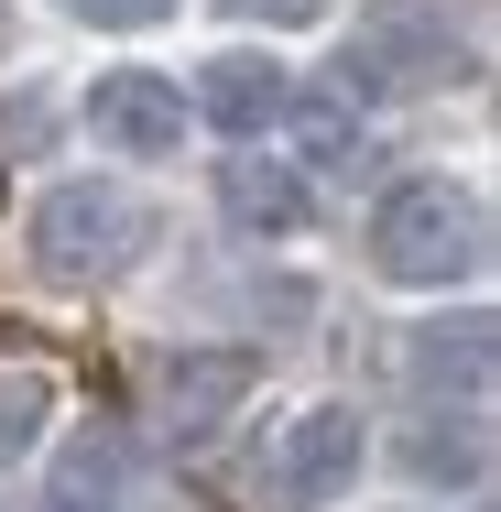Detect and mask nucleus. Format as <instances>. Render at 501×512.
Here are the masks:
<instances>
[{"label":"nucleus","instance_id":"1","mask_svg":"<svg viewBox=\"0 0 501 512\" xmlns=\"http://www.w3.org/2000/svg\"><path fill=\"white\" fill-rule=\"evenodd\" d=\"M371 262L393 284H469L491 262V207H480V186H447V175L393 186L382 218H371Z\"/></svg>","mask_w":501,"mask_h":512},{"label":"nucleus","instance_id":"2","mask_svg":"<svg viewBox=\"0 0 501 512\" xmlns=\"http://www.w3.org/2000/svg\"><path fill=\"white\" fill-rule=\"evenodd\" d=\"M142 240H153L142 197H120L99 175H77V186H55V197L33 207V262H44L55 284H99V273H120Z\"/></svg>","mask_w":501,"mask_h":512},{"label":"nucleus","instance_id":"3","mask_svg":"<svg viewBox=\"0 0 501 512\" xmlns=\"http://www.w3.org/2000/svg\"><path fill=\"white\" fill-rule=\"evenodd\" d=\"M349 480H360V414L349 404H305L295 425H273V469H262L273 512H327Z\"/></svg>","mask_w":501,"mask_h":512},{"label":"nucleus","instance_id":"4","mask_svg":"<svg viewBox=\"0 0 501 512\" xmlns=\"http://www.w3.org/2000/svg\"><path fill=\"white\" fill-rule=\"evenodd\" d=\"M88 131H99L120 164H164L186 142V88L153 77V66H109L99 88H88Z\"/></svg>","mask_w":501,"mask_h":512},{"label":"nucleus","instance_id":"5","mask_svg":"<svg viewBox=\"0 0 501 512\" xmlns=\"http://www.w3.org/2000/svg\"><path fill=\"white\" fill-rule=\"evenodd\" d=\"M251 382H262V360H251V349H186V360L164 371V436H175V447L218 436L229 414L251 404Z\"/></svg>","mask_w":501,"mask_h":512},{"label":"nucleus","instance_id":"6","mask_svg":"<svg viewBox=\"0 0 501 512\" xmlns=\"http://www.w3.org/2000/svg\"><path fill=\"white\" fill-rule=\"evenodd\" d=\"M284 99H295V88H284L273 55H207V66H197V120L240 131V142H251L262 120H284Z\"/></svg>","mask_w":501,"mask_h":512},{"label":"nucleus","instance_id":"7","mask_svg":"<svg viewBox=\"0 0 501 512\" xmlns=\"http://www.w3.org/2000/svg\"><path fill=\"white\" fill-rule=\"evenodd\" d=\"M403 371L436 393V382H458V393H480L491 382V316H447V327H414V349H403Z\"/></svg>","mask_w":501,"mask_h":512},{"label":"nucleus","instance_id":"8","mask_svg":"<svg viewBox=\"0 0 501 512\" xmlns=\"http://www.w3.org/2000/svg\"><path fill=\"white\" fill-rule=\"evenodd\" d=\"M218 197L240 229H305V186L295 164H218Z\"/></svg>","mask_w":501,"mask_h":512},{"label":"nucleus","instance_id":"9","mask_svg":"<svg viewBox=\"0 0 501 512\" xmlns=\"http://www.w3.org/2000/svg\"><path fill=\"white\" fill-rule=\"evenodd\" d=\"M109 502H120V447H109V436H77V447L55 458L44 512H109Z\"/></svg>","mask_w":501,"mask_h":512},{"label":"nucleus","instance_id":"10","mask_svg":"<svg viewBox=\"0 0 501 512\" xmlns=\"http://www.w3.org/2000/svg\"><path fill=\"white\" fill-rule=\"evenodd\" d=\"M403 458H414V480H480V458H491V447H480V425H469V414H436Z\"/></svg>","mask_w":501,"mask_h":512},{"label":"nucleus","instance_id":"11","mask_svg":"<svg viewBox=\"0 0 501 512\" xmlns=\"http://www.w3.org/2000/svg\"><path fill=\"white\" fill-rule=\"evenodd\" d=\"M44 414H55V382L44 371H0V458H22L44 436Z\"/></svg>","mask_w":501,"mask_h":512},{"label":"nucleus","instance_id":"12","mask_svg":"<svg viewBox=\"0 0 501 512\" xmlns=\"http://www.w3.org/2000/svg\"><path fill=\"white\" fill-rule=\"evenodd\" d=\"M77 22H109V33H142V22H164L175 0H66Z\"/></svg>","mask_w":501,"mask_h":512},{"label":"nucleus","instance_id":"13","mask_svg":"<svg viewBox=\"0 0 501 512\" xmlns=\"http://www.w3.org/2000/svg\"><path fill=\"white\" fill-rule=\"evenodd\" d=\"M305 142H316V153H338V142H349V109L316 99V109H305Z\"/></svg>","mask_w":501,"mask_h":512},{"label":"nucleus","instance_id":"14","mask_svg":"<svg viewBox=\"0 0 501 512\" xmlns=\"http://www.w3.org/2000/svg\"><path fill=\"white\" fill-rule=\"evenodd\" d=\"M240 11H251V22H316L327 0H240Z\"/></svg>","mask_w":501,"mask_h":512}]
</instances>
